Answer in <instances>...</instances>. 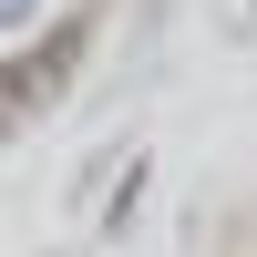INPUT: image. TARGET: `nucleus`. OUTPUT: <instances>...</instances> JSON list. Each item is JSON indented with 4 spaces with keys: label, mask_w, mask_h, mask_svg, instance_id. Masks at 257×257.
Wrapping results in <instances>:
<instances>
[{
    "label": "nucleus",
    "mask_w": 257,
    "mask_h": 257,
    "mask_svg": "<svg viewBox=\"0 0 257 257\" xmlns=\"http://www.w3.org/2000/svg\"><path fill=\"white\" fill-rule=\"evenodd\" d=\"M72 52H82V21H62V31H52V41L31 52V93H52V82L72 72Z\"/></svg>",
    "instance_id": "1"
},
{
    "label": "nucleus",
    "mask_w": 257,
    "mask_h": 257,
    "mask_svg": "<svg viewBox=\"0 0 257 257\" xmlns=\"http://www.w3.org/2000/svg\"><path fill=\"white\" fill-rule=\"evenodd\" d=\"M41 21V0H0V31H31Z\"/></svg>",
    "instance_id": "2"
},
{
    "label": "nucleus",
    "mask_w": 257,
    "mask_h": 257,
    "mask_svg": "<svg viewBox=\"0 0 257 257\" xmlns=\"http://www.w3.org/2000/svg\"><path fill=\"white\" fill-rule=\"evenodd\" d=\"M0 103L21 113V103H31V72H11V62H0Z\"/></svg>",
    "instance_id": "3"
},
{
    "label": "nucleus",
    "mask_w": 257,
    "mask_h": 257,
    "mask_svg": "<svg viewBox=\"0 0 257 257\" xmlns=\"http://www.w3.org/2000/svg\"><path fill=\"white\" fill-rule=\"evenodd\" d=\"M247 11H257V0H247Z\"/></svg>",
    "instance_id": "4"
}]
</instances>
